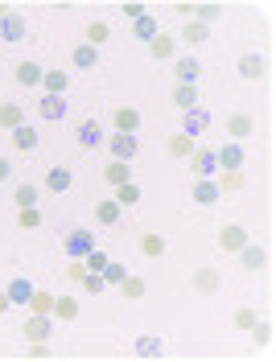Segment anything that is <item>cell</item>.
Listing matches in <instances>:
<instances>
[{
  "mask_svg": "<svg viewBox=\"0 0 276 362\" xmlns=\"http://www.w3.org/2000/svg\"><path fill=\"white\" fill-rule=\"evenodd\" d=\"M91 247H95V235L87 226H70L67 235H62V251H67L70 259H83Z\"/></svg>",
  "mask_w": 276,
  "mask_h": 362,
  "instance_id": "1",
  "label": "cell"
},
{
  "mask_svg": "<svg viewBox=\"0 0 276 362\" xmlns=\"http://www.w3.org/2000/svg\"><path fill=\"white\" fill-rule=\"evenodd\" d=\"M50 334H54V317L50 313H29L21 325V338L25 341H50Z\"/></svg>",
  "mask_w": 276,
  "mask_h": 362,
  "instance_id": "2",
  "label": "cell"
},
{
  "mask_svg": "<svg viewBox=\"0 0 276 362\" xmlns=\"http://www.w3.org/2000/svg\"><path fill=\"white\" fill-rule=\"evenodd\" d=\"M103 148L112 153V160H128L132 165V157H137V136H128V132H112L108 140H103Z\"/></svg>",
  "mask_w": 276,
  "mask_h": 362,
  "instance_id": "3",
  "label": "cell"
},
{
  "mask_svg": "<svg viewBox=\"0 0 276 362\" xmlns=\"http://www.w3.org/2000/svg\"><path fill=\"white\" fill-rule=\"evenodd\" d=\"M38 115H42V119H50V124H62V119L70 115L67 95H42V99H38Z\"/></svg>",
  "mask_w": 276,
  "mask_h": 362,
  "instance_id": "4",
  "label": "cell"
},
{
  "mask_svg": "<svg viewBox=\"0 0 276 362\" xmlns=\"http://www.w3.org/2000/svg\"><path fill=\"white\" fill-rule=\"evenodd\" d=\"M190 198H194L198 206H214L219 198H223V189H219L214 177H194L190 181Z\"/></svg>",
  "mask_w": 276,
  "mask_h": 362,
  "instance_id": "5",
  "label": "cell"
},
{
  "mask_svg": "<svg viewBox=\"0 0 276 362\" xmlns=\"http://www.w3.org/2000/svg\"><path fill=\"white\" fill-rule=\"evenodd\" d=\"M25 37H29V21L8 8V17H0V42H25Z\"/></svg>",
  "mask_w": 276,
  "mask_h": 362,
  "instance_id": "6",
  "label": "cell"
},
{
  "mask_svg": "<svg viewBox=\"0 0 276 362\" xmlns=\"http://www.w3.org/2000/svg\"><path fill=\"white\" fill-rule=\"evenodd\" d=\"M207 128H210V112L202 107V103H198V107H190V112H182V136L194 140V136H202Z\"/></svg>",
  "mask_w": 276,
  "mask_h": 362,
  "instance_id": "7",
  "label": "cell"
},
{
  "mask_svg": "<svg viewBox=\"0 0 276 362\" xmlns=\"http://www.w3.org/2000/svg\"><path fill=\"white\" fill-rule=\"evenodd\" d=\"M190 284H194V293H198V296H214L219 288H223V272H219V268H198Z\"/></svg>",
  "mask_w": 276,
  "mask_h": 362,
  "instance_id": "8",
  "label": "cell"
},
{
  "mask_svg": "<svg viewBox=\"0 0 276 362\" xmlns=\"http://www.w3.org/2000/svg\"><path fill=\"white\" fill-rule=\"evenodd\" d=\"M235 255H239L243 272H264V268H268V247H260V243H243Z\"/></svg>",
  "mask_w": 276,
  "mask_h": 362,
  "instance_id": "9",
  "label": "cell"
},
{
  "mask_svg": "<svg viewBox=\"0 0 276 362\" xmlns=\"http://www.w3.org/2000/svg\"><path fill=\"white\" fill-rule=\"evenodd\" d=\"M132 350H137V358L157 362V358H165V338H157V334H140V338L132 341Z\"/></svg>",
  "mask_w": 276,
  "mask_h": 362,
  "instance_id": "10",
  "label": "cell"
},
{
  "mask_svg": "<svg viewBox=\"0 0 276 362\" xmlns=\"http://www.w3.org/2000/svg\"><path fill=\"white\" fill-rule=\"evenodd\" d=\"M190 169H194V177H214L219 173V160H214V148H194L190 153Z\"/></svg>",
  "mask_w": 276,
  "mask_h": 362,
  "instance_id": "11",
  "label": "cell"
},
{
  "mask_svg": "<svg viewBox=\"0 0 276 362\" xmlns=\"http://www.w3.org/2000/svg\"><path fill=\"white\" fill-rule=\"evenodd\" d=\"M169 103H173L178 112L198 107V83H173V90H169Z\"/></svg>",
  "mask_w": 276,
  "mask_h": 362,
  "instance_id": "12",
  "label": "cell"
},
{
  "mask_svg": "<svg viewBox=\"0 0 276 362\" xmlns=\"http://www.w3.org/2000/svg\"><path fill=\"white\" fill-rule=\"evenodd\" d=\"M173 78H178V83H198V78H202V62H198L194 54L173 58Z\"/></svg>",
  "mask_w": 276,
  "mask_h": 362,
  "instance_id": "13",
  "label": "cell"
},
{
  "mask_svg": "<svg viewBox=\"0 0 276 362\" xmlns=\"http://www.w3.org/2000/svg\"><path fill=\"white\" fill-rule=\"evenodd\" d=\"M42 74H46V66H42V62H33V58H25V62L13 66V78H17L21 87H42Z\"/></svg>",
  "mask_w": 276,
  "mask_h": 362,
  "instance_id": "14",
  "label": "cell"
},
{
  "mask_svg": "<svg viewBox=\"0 0 276 362\" xmlns=\"http://www.w3.org/2000/svg\"><path fill=\"white\" fill-rule=\"evenodd\" d=\"M243 243H252V239H248V230H243L239 223H227L223 230H219V247L227 251V255H235Z\"/></svg>",
  "mask_w": 276,
  "mask_h": 362,
  "instance_id": "15",
  "label": "cell"
},
{
  "mask_svg": "<svg viewBox=\"0 0 276 362\" xmlns=\"http://www.w3.org/2000/svg\"><path fill=\"white\" fill-rule=\"evenodd\" d=\"M149 58H153V62H173V58H178V42H173L169 33H157V37L149 42Z\"/></svg>",
  "mask_w": 276,
  "mask_h": 362,
  "instance_id": "16",
  "label": "cell"
},
{
  "mask_svg": "<svg viewBox=\"0 0 276 362\" xmlns=\"http://www.w3.org/2000/svg\"><path fill=\"white\" fill-rule=\"evenodd\" d=\"M74 140H79L83 148H103V140H108V136H103V128H99L95 119H83V124L74 128Z\"/></svg>",
  "mask_w": 276,
  "mask_h": 362,
  "instance_id": "17",
  "label": "cell"
},
{
  "mask_svg": "<svg viewBox=\"0 0 276 362\" xmlns=\"http://www.w3.org/2000/svg\"><path fill=\"white\" fill-rule=\"evenodd\" d=\"M239 74H243L248 83H260V78L268 74V62H264L260 54H243V58H239Z\"/></svg>",
  "mask_w": 276,
  "mask_h": 362,
  "instance_id": "18",
  "label": "cell"
},
{
  "mask_svg": "<svg viewBox=\"0 0 276 362\" xmlns=\"http://www.w3.org/2000/svg\"><path fill=\"white\" fill-rule=\"evenodd\" d=\"M252 132H255V119H252V115H243V112L227 115V136H231V140H248Z\"/></svg>",
  "mask_w": 276,
  "mask_h": 362,
  "instance_id": "19",
  "label": "cell"
},
{
  "mask_svg": "<svg viewBox=\"0 0 276 362\" xmlns=\"http://www.w3.org/2000/svg\"><path fill=\"white\" fill-rule=\"evenodd\" d=\"M112 128H115V132L137 136V128H140V112H137V107H120V112H112Z\"/></svg>",
  "mask_w": 276,
  "mask_h": 362,
  "instance_id": "20",
  "label": "cell"
},
{
  "mask_svg": "<svg viewBox=\"0 0 276 362\" xmlns=\"http://www.w3.org/2000/svg\"><path fill=\"white\" fill-rule=\"evenodd\" d=\"M4 293H8L13 305H29V296H33V280H29V276H13Z\"/></svg>",
  "mask_w": 276,
  "mask_h": 362,
  "instance_id": "21",
  "label": "cell"
},
{
  "mask_svg": "<svg viewBox=\"0 0 276 362\" xmlns=\"http://www.w3.org/2000/svg\"><path fill=\"white\" fill-rule=\"evenodd\" d=\"M103 181H108V185H124V181H132V165H128V160H108V165H103Z\"/></svg>",
  "mask_w": 276,
  "mask_h": 362,
  "instance_id": "22",
  "label": "cell"
},
{
  "mask_svg": "<svg viewBox=\"0 0 276 362\" xmlns=\"http://www.w3.org/2000/svg\"><path fill=\"white\" fill-rule=\"evenodd\" d=\"M70 62H74V70H95L99 66V49L95 45H74V54H70Z\"/></svg>",
  "mask_w": 276,
  "mask_h": 362,
  "instance_id": "23",
  "label": "cell"
},
{
  "mask_svg": "<svg viewBox=\"0 0 276 362\" xmlns=\"http://www.w3.org/2000/svg\"><path fill=\"white\" fill-rule=\"evenodd\" d=\"M38 140H42V136H38V128H33V124L13 128V148H21V153H33V148H38Z\"/></svg>",
  "mask_w": 276,
  "mask_h": 362,
  "instance_id": "24",
  "label": "cell"
},
{
  "mask_svg": "<svg viewBox=\"0 0 276 362\" xmlns=\"http://www.w3.org/2000/svg\"><path fill=\"white\" fill-rule=\"evenodd\" d=\"M214 160H219V169H243V148L231 140V144H223V148L214 153Z\"/></svg>",
  "mask_w": 276,
  "mask_h": 362,
  "instance_id": "25",
  "label": "cell"
},
{
  "mask_svg": "<svg viewBox=\"0 0 276 362\" xmlns=\"http://www.w3.org/2000/svg\"><path fill=\"white\" fill-rule=\"evenodd\" d=\"M50 317H58L62 325H70V321L79 317V300H74V296H54V309H50Z\"/></svg>",
  "mask_w": 276,
  "mask_h": 362,
  "instance_id": "26",
  "label": "cell"
},
{
  "mask_svg": "<svg viewBox=\"0 0 276 362\" xmlns=\"http://www.w3.org/2000/svg\"><path fill=\"white\" fill-rule=\"evenodd\" d=\"M120 210H132V206L140 202V185L137 181H124V185H115V198H112Z\"/></svg>",
  "mask_w": 276,
  "mask_h": 362,
  "instance_id": "27",
  "label": "cell"
},
{
  "mask_svg": "<svg viewBox=\"0 0 276 362\" xmlns=\"http://www.w3.org/2000/svg\"><path fill=\"white\" fill-rule=\"evenodd\" d=\"M165 247H169V243H165V235H157V230H144V235H140V251H144L149 259H161Z\"/></svg>",
  "mask_w": 276,
  "mask_h": 362,
  "instance_id": "28",
  "label": "cell"
},
{
  "mask_svg": "<svg viewBox=\"0 0 276 362\" xmlns=\"http://www.w3.org/2000/svg\"><path fill=\"white\" fill-rule=\"evenodd\" d=\"M157 33H161V25H157V17H149V13H144V17H140V21H132V37H137V42H153V37H157Z\"/></svg>",
  "mask_w": 276,
  "mask_h": 362,
  "instance_id": "29",
  "label": "cell"
},
{
  "mask_svg": "<svg viewBox=\"0 0 276 362\" xmlns=\"http://www.w3.org/2000/svg\"><path fill=\"white\" fill-rule=\"evenodd\" d=\"M67 87H70V78L62 70H46L42 74V95H67Z\"/></svg>",
  "mask_w": 276,
  "mask_h": 362,
  "instance_id": "30",
  "label": "cell"
},
{
  "mask_svg": "<svg viewBox=\"0 0 276 362\" xmlns=\"http://www.w3.org/2000/svg\"><path fill=\"white\" fill-rule=\"evenodd\" d=\"M207 37H210V25H198V21H185L182 25V42L194 49V45H207Z\"/></svg>",
  "mask_w": 276,
  "mask_h": 362,
  "instance_id": "31",
  "label": "cell"
},
{
  "mask_svg": "<svg viewBox=\"0 0 276 362\" xmlns=\"http://www.w3.org/2000/svg\"><path fill=\"white\" fill-rule=\"evenodd\" d=\"M21 124H25V107L21 103H0V128L13 132V128H21Z\"/></svg>",
  "mask_w": 276,
  "mask_h": 362,
  "instance_id": "32",
  "label": "cell"
},
{
  "mask_svg": "<svg viewBox=\"0 0 276 362\" xmlns=\"http://www.w3.org/2000/svg\"><path fill=\"white\" fill-rule=\"evenodd\" d=\"M243 185H248L243 169H219V189H227V194H239Z\"/></svg>",
  "mask_w": 276,
  "mask_h": 362,
  "instance_id": "33",
  "label": "cell"
},
{
  "mask_svg": "<svg viewBox=\"0 0 276 362\" xmlns=\"http://www.w3.org/2000/svg\"><path fill=\"white\" fill-rule=\"evenodd\" d=\"M38 185H29V181H21L17 189H13V202H17V210H29V206H38Z\"/></svg>",
  "mask_w": 276,
  "mask_h": 362,
  "instance_id": "34",
  "label": "cell"
},
{
  "mask_svg": "<svg viewBox=\"0 0 276 362\" xmlns=\"http://www.w3.org/2000/svg\"><path fill=\"white\" fill-rule=\"evenodd\" d=\"M120 214H124V210H120V206H115L112 198L95 206V223H99V226H115V223H120Z\"/></svg>",
  "mask_w": 276,
  "mask_h": 362,
  "instance_id": "35",
  "label": "cell"
},
{
  "mask_svg": "<svg viewBox=\"0 0 276 362\" xmlns=\"http://www.w3.org/2000/svg\"><path fill=\"white\" fill-rule=\"evenodd\" d=\"M248 334H252V341H255V346H272V338H276V325H272V321H260V317H255V325L248 329Z\"/></svg>",
  "mask_w": 276,
  "mask_h": 362,
  "instance_id": "36",
  "label": "cell"
},
{
  "mask_svg": "<svg viewBox=\"0 0 276 362\" xmlns=\"http://www.w3.org/2000/svg\"><path fill=\"white\" fill-rule=\"evenodd\" d=\"M46 185L54 189V194H67V189H70V169H67V165L50 169V173H46Z\"/></svg>",
  "mask_w": 276,
  "mask_h": 362,
  "instance_id": "37",
  "label": "cell"
},
{
  "mask_svg": "<svg viewBox=\"0 0 276 362\" xmlns=\"http://www.w3.org/2000/svg\"><path fill=\"white\" fill-rule=\"evenodd\" d=\"M219 17H223V4H214V0H210V4H194V17H190V21L210 25V21H219Z\"/></svg>",
  "mask_w": 276,
  "mask_h": 362,
  "instance_id": "38",
  "label": "cell"
},
{
  "mask_svg": "<svg viewBox=\"0 0 276 362\" xmlns=\"http://www.w3.org/2000/svg\"><path fill=\"white\" fill-rule=\"evenodd\" d=\"M108 37H112V25H108V21H87V45H95V49H99Z\"/></svg>",
  "mask_w": 276,
  "mask_h": 362,
  "instance_id": "39",
  "label": "cell"
},
{
  "mask_svg": "<svg viewBox=\"0 0 276 362\" xmlns=\"http://www.w3.org/2000/svg\"><path fill=\"white\" fill-rule=\"evenodd\" d=\"M42 223H46V214H42L38 206H29V210H21V214H17V226H21V230H38Z\"/></svg>",
  "mask_w": 276,
  "mask_h": 362,
  "instance_id": "40",
  "label": "cell"
},
{
  "mask_svg": "<svg viewBox=\"0 0 276 362\" xmlns=\"http://www.w3.org/2000/svg\"><path fill=\"white\" fill-rule=\"evenodd\" d=\"M190 153H194V140H190V136H173V140H169V157H178V160H185L190 157Z\"/></svg>",
  "mask_w": 276,
  "mask_h": 362,
  "instance_id": "41",
  "label": "cell"
},
{
  "mask_svg": "<svg viewBox=\"0 0 276 362\" xmlns=\"http://www.w3.org/2000/svg\"><path fill=\"white\" fill-rule=\"evenodd\" d=\"M120 293L128 296V300H140V296H144V280H140V276H124V280H120Z\"/></svg>",
  "mask_w": 276,
  "mask_h": 362,
  "instance_id": "42",
  "label": "cell"
},
{
  "mask_svg": "<svg viewBox=\"0 0 276 362\" xmlns=\"http://www.w3.org/2000/svg\"><path fill=\"white\" fill-rule=\"evenodd\" d=\"M108 264H112V259H108V251H99V247H91L87 255H83V268H87V272H103Z\"/></svg>",
  "mask_w": 276,
  "mask_h": 362,
  "instance_id": "43",
  "label": "cell"
},
{
  "mask_svg": "<svg viewBox=\"0 0 276 362\" xmlns=\"http://www.w3.org/2000/svg\"><path fill=\"white\" fill-rule=\"evenodd\" d=\"M50 309H54V296L33 288V296H29V313H50Z\"/></svg>",
  "mask_w": 276,
  "mask_h": 362,
  "instance_id": "44",
  "label": "cell"
},
{
  "mask_svg": "<svg viewBox=\"0 0 276 362\" xmlns=\"http://www.w3.org/2000/svg\"><path fill=\"white\" fill-rule=\"evenodd\" d=\"M99 276H103V284H115V288H120V280H124V276H128V268H124V264H108V268L99 272Z\"/></svg>",
  "mask_w": 276,
  "mask_h": 362,
  "instance_id": "45",
  "label": "cell"
},
{
  "mask_svg": "<svg viewBox=\"0 0 276 362\" xmlns=\"http://www.w3.org/2000/svg\"><path fill=\"white\" fill-rule=\"evenodd\" d=\"M79 284H83V293H91V296H99V293H103V288H108V284H103V276H99V272H87V276H83V280H79Z\"/></svg>",
  "mask_w": 276,
  "mask_h": 362,
  "instance_id": "46",
  "label": "cell"
},
{
  "mask_svg": "<svg viewBox=\"0 0 276 362\" xmlns=\"http://www.w3.org/2000/svg\"><path fill=\"white\" fill-rule=\"evenodd\" d=\"M255 317H260L255 309H235V329H252Z\"/></svg>",
  "mask_w": 276,
  "mask_h": 362,
  "instance_id": "47",
  "label": "cell"
},
{
  "mask_svg": "<svg viewBox=\"0 0 276 362\" xmlns=\"http://www.w3.org/2000/svg\"><path fill=\"white\" fill-rule=\"evenodd\" d=\"M83 276H87V268H83V259H70V264H67V280H74V284H79Z\"/></svg>",
  "mask_w": 276,
  "mask_h": 362,
  "instance_id": "48",
  "label": "cell"
},
{
  "mask_svg": "<svg viewBox=\"0 0 276 362\" xmlns=\"http://www.w3.org/2000/svg\"><path fill=\"white\" fill-rule=\"evenodd\" d=\"M120 13H124L128 21H140V17H144V4H140V0H132V4H124Z\"/></svg>",
  "mask_w": 276,
  "mask_h": 362,
  "instance_id": "49",
  "label": "cell"
},
{
  "mask_svg": "<svg viewBox=\"0 0 276 362\" xmlns=\"http://www.w3.org/2000/svg\"><path fill=\"white\" fill-rule=\"evenodd\" d=\"M29 358H38V362H42V358H50V350L42 346V341H29Z\"/></svg>",
  "mask_w": 276,
  "mask_h": 362,
  "instance_id": "50",
  "label": "cell"
},
{
  "mask_svg": "<svg viewBox=\"0 0 276 362\" xmlns=\"http://www.w3.org/2000/svg\"><path fill=\"white\" fill-rule=\"evenodd\" d=\"M173 8H178V13H182V17H194V4H190V0H178V4H173Z\"/></svg>",
  "mask_w": 276,
  "mask_h": 362,
  "instance_id": "51",
  "label": "cell"
},
{
  "mask_svg": "<svg viewBox=\"0 0 276 362\" xmlns=\"http://www.w3.org/2000/svg\"><path fill=\"white\" fill-rule=\"evenodd\" d=\"M8 177H13V165H8V160L0 157V181H8Z\"/></svg>",
  "mask_w": 276,
  "mask_h": 362,
  "instance_id": "52",
  "label": "cell"
},
{
  "mask_svg": "<svg viewBox=\"0 0 276 362\" xmlns=\"http://www.w3.org/2000/svg\"><path fill=\"white\" fill-rule=\"evenodd\" d=\"M8 309H13V300H8V293H4V288H0V313H8Z\"/></svg>",
  "mask_w": 276,
  "mask_h": 362,
  "instance_id": "53",
  "label": "cell"
},
{
  "mask_svg": "<svg viewBox=\"0 0 276 362\" xmlns=\"http://www.w3.org/2000/svg\"><path fill=\"white\" fill-rule=\"evenodd\" d=\"M0 17H8V4H0Z\"/></svg>",
  "mask_w": 276,
  "mask_h": 362,
  "instance_id": "54",
  "label": "cell"
}]
</instances>
